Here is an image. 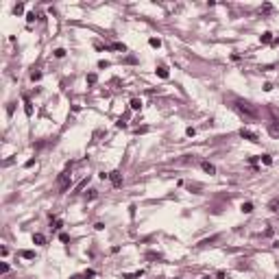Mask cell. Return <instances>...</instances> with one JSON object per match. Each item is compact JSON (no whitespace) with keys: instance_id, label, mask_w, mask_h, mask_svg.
I'll use <instances>...</instances> for the list:
<instances>
[{"instance_id":"cell-1","label":"cell","mask_w":279,"mask_h":279,"mask_svg":"<svg viewBox=\"0 0 279 279\" xmlns=\"http://www.w3.org/2000/svg\"><path fill=\"white\" fill-rule=\"evenodd\" d=\"M236 107H238V111H242V114L249 116V118H257V116H260L257 107H253V105L247 103V100H236Z\"/></svg>"},{"instance_id":"cell-2","label":"cell","mask_w":279,"mask_h":279,"mask_svg":"<svg viewBox=\"0 0 279 279\" xmlns=\"http://www.w3.org/2000/svg\"><path fill=\"white\" fill-rule=\"evenodd\" d=\"M59 188H61V192H65V190L70 188V172H68V170L61 172V177H59Z\"/></svg>"},{"instance_id":"cell-3","label":"cell","mask_w":279,"mask_h":279,"mask_svg":"<svg viewBox=\"0 0 279 279\" xmlns=\"http://www.w3.org/2000/svg\"><path fill=\"white\" fill-rule=\"evenodd\" d=\"M240 135H242L244 140H249V142H260L257 133H253V131H249V129H240Z\"/></svg>"},{"instance_id":"cell-4","label":"cell","mask_w":279,"mask_h":279,"mask_svg":"<svg viewBox=\"0 0 279 279\" xmlns=\"http://www.w3.org/2000/svg\"><path fill=\"white\" fill-rule=\"evenodd\" d=\"M109 179H111V183H114L116 188H120V186H122V172H120V170L109 172Z\"/></svg>"},{"instance_id":"cell-5","label":"cell","mask_w":279,"mask_h":279,"mask_svg":"<svg viewBox=\"0 0 279 279\" xmlns=\"http://www.w3.org/2000/svg\"><path fill=\"white\" fill-rule=\"evenodd\" d=\"M201 168L207 172V175H216V166L209 164V161H201Z\"/></svg>"},{"instance_id":"cell-6","label":"cell","mask_w":279,"mask_h":279,"mask_svg":"<svg viewBox=\"0 0 279 279\" xmlns=\"http://www.w3.org/2000/svg\"><path fill=\"white\" fill-rule=\"evenodd\" d=\"M22 100H24V111H26V116H29V118H31V116H33V105H31L29 96H26V94H24V96H22Z\"/></svg>"},{"instance_id":"cell-7","label":"cell","mask_w":279,"mask_h":279,"mask_svg":"<svg viewBox=\"0 0 279 279\" xmlns=\"http://www.w3.org/2000/svg\"><path fill=\"white\" fill-rule=\"evenodd\" d=\"M260 42H262V44H270V42H273V33H268V31L262 33V35H260Z\"/></svg>"},{"instance_id":"cell-8","label":"cell","mask_w":279,"mask_h":279,"mask_svg":"<svg viewBox=\"0 0 279 279\" xmlns=\"http://www.w3.org/2000/svg\"><path fill=\"white\" fill-rule=\"evenodd\" d=\"M131 109H133V111L142 109V100H140V98H131Z\"/></svg>"},{"instance_id":"cell-9","label":"cell","mask_w":279,"mask_h":279,"mask_svg":"<svg viewBox=\"0 0 279 279\" xmlns=\"http://www.w3.org/2000/svg\"><path fill=\"white\" fill-rule=\"evenodd\" d=\"M244 211V214H251V211H253V203H251V201H247V203H242V207H240Z\"/></svg>"},{"instance_id":"cell-10","label":"cell","mask_w":279,"mask_h":279,"mask_svg":"<svg viewBox=\"0 0 279 279\" xmlns=\"http://www.w3.org/2000/svg\"><path fill=\"white\" fill-rule=\"evenodd\" d=\"M20 255L24 260H35V251H20Z\"/></svg>"},{"instance_id":"cell-11","label":"cell","mask_w":279,"mask_h":279,"mask_svg":"<svg viewBox=\"0 0 279 279\" xmlns=\"http://www.w3.org/2000/svg\"><path fill=\"white\" fill-rule=\"evenodd\" d=\"M142 275H144V270H135L133 275H122V279H140Z\"/></svg>"},{"instance_id":"cell-12","label":"cell","mask_w":279,"mask_h":279,"mask_svg":"<svg viewBox=\"0 0 279 279\" xmlns=\"http://www.w3.org/2000/svg\"><path fill=\"white\" fill-rule=\"evenodd\" d=\"M155 72H157V76H161V79H168V70H166L164 65H161V68H157Z\"/></svg>"},{"instance_id":"cell-13","label":"cell","mask_w":279,"mask_h":279,"mask_svg":"<svg viewBox=\"0 0 279 279\" xmlns=\"http://www.w3.org/2000/svg\"><path fill=\"white\" fill-rule=\"evenodd\" d=\"M33 242H35V244H44V242H46V238H44L42 233H35V236H33Z\"/></svg>"},{"instance_id":"cell-14","label":"cell","mask_w":279,"mask_h":279,"mask_svg":"<svg viewBox=\"0 0 279 279\" xmlns=\"http://www.w3.org/2000/svg\"><path fill=\"white\" fill-rule=\"evenodd\" d=\"M148 44H150L153 48H159V46H161V40H159V37H150V40H148Z\"/></svg>"},{"instance_id":"cell-15","label":"cell","mask_w":279,"mask_h":279,"mask_svg":"<svg viewBox=\"0 0 279 279\" xmlns=\"http://www.w3.org/2000/svg\"><path fill=\"white\" fill-rule=\"evenodd\" d=\"M94 198H98V190H90L87 192V201H94Z\"/></svg>"},{"instance_id":"cell-16","label":"cell","mask_w":279,"mask_h":279,"mask_svg":"<svg viewBox=\"0 0 279 279\" xmlns=\"http://www.w3.org/2000/svg\"><path fill=\"white\" fill-rule=\"evenodd\" d=\"M55 57H57V59H63V57H65V50H63V48H57V50H55Z\"/></svg>"},{"instance_id":"cell-17","label":"cell","mask_w":279,"mask_h":279,"mask_svg":"<svg viewBox=\"0 0 279 279\" xmlns=\"http://www.w3.org/2000/svg\"><path fill=\"white\" fill-rule=\"evenodd\" d=\"M186 135H188V137H194V135H196V129H194V127H188V129H186Z\"/></svg>"},{"instance_id":"cell-18","label":"cell","mask_w":279,"mask_h":279,"mask_svg":"<svg viewBox=\"0 0 279 279\" xmlns=\"http://www.w3.org/2000/svg\"><path fill=\"white\" fill-rule=\"evenodd\" d=\"M270 135H279V124H270Z\"/></svg>"},{"instance_id":"cell-19","label":"cell","mask_w":279,"mask_h":279,"mask_svg":"<svg viewBox=\"0 0 279 279\" xmlns=\"http://www.w3.org/2000/svg\"><path fill=\"white\" fill-rule=\"evenodd\" d=\"M111 48H114V50H122V52L127 50V46H124V44H111Z\"/></svg>"},{"instance_id":"cell-20","label":"cell","mask_w":279,"mask_h":279,"mask_svg":"<svg viewBox=\"0 0 279 279\" xmlns=\"http://www.w3.org/2000/svg\"><path fill=\"white\" fill-rule=\"evenodd\" d=\"M22 11H24V4H15V7H13V13L15 15H20Z\"/></svg>"},{"instance_id":"cell-21","label":"cell","mask_w":279,"mask_h":279,"mask_svg":"<svg viewBox=\"0 0 279 279\" xmlns=\"http://www.w3.org/2000/svg\"><path fill=\"white\" fill-rule=\"evenodd\" d=\"M262 161H264L266 166H270L273 164V157H270V155H262Z\"/></svg>"},{"instance_id":"cell-22","label":"cell","mask_w":279,"mask_h":279,"mask_svg":"<svg viewBox=\"0 0 279 279\" xmlns=\"http://www.w3.org/2000/svg\"><path fill=\"white\" fill-rule=\"evenodd\" d=\"M61 227H63V222H61V220H55V222H52V229H55V231H59Z\"/></svg>"},{"instance_id":"cell-23","label":"cell","mask_w":279,"mask_h":279,"mask_svg":"<svg viewBox=\"0 0 279 279\" xmlns=\"http://www.w3.org/2000/svg\"><path fill=\"white\" fill-rule=\"evenodd\" d=\"M96 81H98V76L94 74V72H92V74H87V83H96Z\"/></svg>"},{"instance_id":"cell-24","label":"cell","mask_w":279,"mask_h":279,"mask_svg":"<svg viewBox=\"0 0 279 279\" xmlns=\"http://www.w3.org/2000/svg\"><path fill=\"white\" fill-rule=\"evenodd\" d=\"M277 205H279V201H270V205H268L270 211H277Z\"/></svg>"},{"instance_id":"cell-25","label":"cell","mask_w":279,"mask_h":279,"mask_svg":"<svg viewBox=\"0 0 279 279\" xmlns=\"http://www.w3.org/2000/svg\"><path fill=\"white\" fill-rule=\"evenodd\" d=\"M31 79H33V81H40V79H42V72H33Z\"/></svg>"},{"instance_id":"cell-26","label":"cell","mask_w":279,"mask_h":279,"mask_svg":"<svg viewBox=\"0 0 279 279\" xmlns=\"http://www.w3.org/2000/svg\"><path fill=\"white\" fill-rule=\"evenodd\" d=\"M59 240H61V242H68L70 236H68V233H59Z\"/></svg>"},{"instance_id":"cell-27","label":"cell","mask_w":279,"mask_h":279,"mask_svg":"<svg viewBox=\"0 0 279 279\" xmlns=\"http://www.w3.org/2000/svg\"><path fill=\"white\" fill-rule=\"evenodd\" d=\"M225 277H227L225 270H218V273H216V279H225Z\"/></svg>"},{"instance_id":"cell-28","label":"cell","mask_w":279,"mask_h":279,"mask_svg":"<svg viewBox=\"0 0 279 279\" xmlns=\"http://www.w3.org/2000/svg\"><path fill=\"white\" fill-rule=\"evenodd\" d=\"M94 275H96V273H94V270H85V275H83V277H85V279H92Z\"/></svg>"},{"instance_id":"cell-29","label":"cell","mask_w":279,"mask_h":279,"mask_svg":"<svg viewBox=\"0 0 279 279\" xmlns=\"http://www.w3.org/2000/svg\"><path fill=\"white\" fill-rule=\"evenodd\" d=\"M94 229H96V231H103L105 225H103V222H96V225H94Z\"/></svg>"},{"instance_id":"cell-30","label":"cell","mask_w":279,"mask_h":279,"mask_svg":"<svg viewBox=\"0 0 279 279\" xmlns=\"http://www.w3.org/2000/svg\"><path fill=\"white\" fill-rule=\"evenodd\" d=\"M0 273H9V264H7V262H4V264L0 266Z\"/></svg>"},{"instance_id":"cell-31","label":"cell","mask_w":279,"mask_h":279,"mask_svg":"<svg viewBox=\"0 0 279 279\" xmlns=\"http://www.w3.org/2000/svg\"><path fill=\"white\" fill-rule=\"evenodd\" d=\"M26 22H29V24H31V22H35V13H29V15H26Z\"/></svg>"},{"instance_id":"cell-32","label":"cell","mask_w":279,"mask_h":279,"mask_svg":"<svg viewBox=\"0 0 279 279\" xmlns=\"http://www.w3.org/2000/svg\"><path fill=\"white\" fill-rule=\"evenodd\" d=\"M116 127H118V129H124V127H127V122H122V120H118V122H116Z\"/></svg>"},{"instance_id":"cell-33","label":"cell","mask_w":279,"mask_h":279,"mask_svg":"<svg viewBox=\"0 0 279 279\" xmlns=\"http://www.w3.org/2000/svg\"><path fill=\"white\" fill-rule=\"evenodd\" d=\"M201 279H209V275H203V277H201Z\"/></svg>"},{"instance_id":"cell-34","label":"cell","mask_w":279,"mask_h":279,"mask_svg":"<svg viewBox=\"0 0 279 279\" xmlns=\"http://www.w3.org/2000/svg\"><path fill=\"white\" fill-rule=\"evenodd\" d=\"M277 279H279V277H277Z\"/></svg>"}]
</instances>
